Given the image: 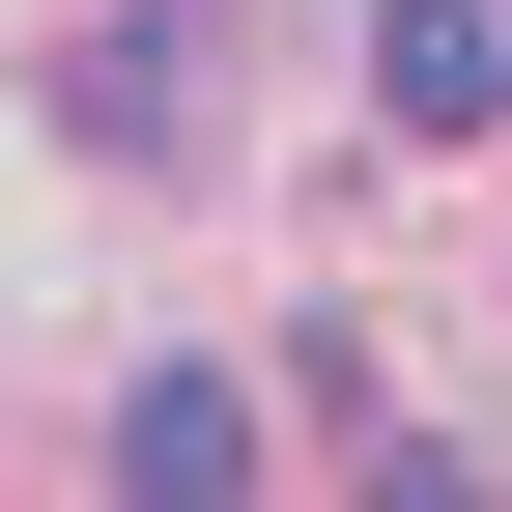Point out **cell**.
<instances>
[{
	"label": "cell",
	"mask_w": 512,
	"mask_h": 512,
	"mask_svg": "<svg viewBox=\"0 0 512 512\" xmlns=\"http://www.w3.org/2000/svg\"><path fill=\"white\" fill-rule=\"evenodd\" d=\"M370 86L427 143H512V0H370Z\"/></svg>",
	"instance_id": "obj_1"
},
{
	"label": "cell",
	"mask_w": 512,
	"mask_h": 512,
	"mask_svg": "<svg viewBox=\"0 0 512 512\" xmlns=\"http://www.w3.org/2000/svg\"><path fill=\"white\" fill-rule=\"evenodd\" d=\"M114 484H143V512H228L256 484V399H228V370H143V399H114Z\"/></svg>",
	"instance_id": "obj_2"
}]
</instances>
